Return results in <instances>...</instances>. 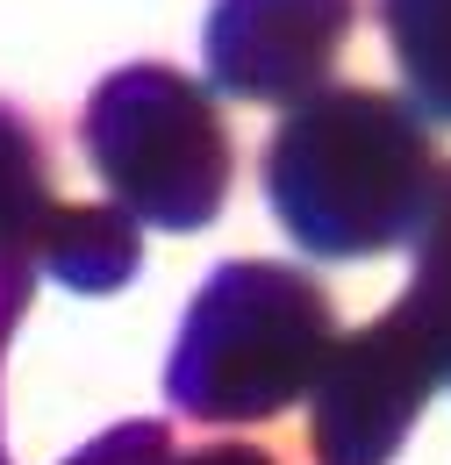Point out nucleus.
Returning a JSON list of instances; mask_svg holds the SVG:
<instances>
[{"label": "nucleus", "instance_id": "obj_4", "mask_svg": "<svg viewBox=\"0 0 451 465\" xmlns=\"http://www.w3.org/2000/svg\"><path fill=\"white\" fill-rule=\"evenodd\" d=\"M351 29V0H223L208 29L215 79L251 101H294Z\"/></svg>", "mask_w": 451, "mask_h": 465}, {"label": "nucleus", "instance_id": "obj_8", "mask_svg": "<svg viewBox=\"0 0 451 465\" xmlns=\"http://www.w3.org/2000/svg\"><path fill=\"white\" fill-rule=\"evenodd\" d=\"M72 465H165V437H158L151 422H136V430H115V437H101L94 451H79Z\"/></svg>", "mask_w": 451, "mask_h": 465}, {"label": "nucleus", "instance_id": "obj_2", "mask_svg": "<svg viewBox=\"0 0 451 465\" xmlns=\"http://www.w3.org/2000/svg\"><path fill=\"white\" fill-rule=\"evenodd\" d=\"M330 344H337L330 293L308 272L244 258L223 265L186 308L165 387L194 422H266L316 387Z\"/></svg>", "mask_w": 451, "mask_h": 465}, {"label": "nucleus", "instance_id": "obj_3", "mask_svg": "<svg viewBox=\"0 0 451 465\" xmlns=\"http://www.w3.org/2000/svg\"><path fill=\"white\" fill-rule=\"evenodd\" d=\"M86 151H94V173L122 193V208L165 230H201L229 193L223 122L208 94L165 64H136L94 94Z\"/></svg>", "mask_w": 451, "mask_h": 465}, {"label": "nucleus", "instance_id": "obj_10", "mask_svg": "<svg viewBox=\"0 0 451 465\" xmlns=\"http://www.w3.org/2000/svg\"><path fill=\"white\" fill-rule=\"evenodd\" d=\"M437 372L451 380V308H445V337H437Z\"/></svg>", "mask_w": 451, "mask_h": 465}, {"label": "nucleus", "instance_id": "obj_7", "mask_svg": "<svg viewBox=\"0 0 451 465\" xmlns=\"http://www.w3.org/2000/svg\"><path fill=\"white\" fill-rule=\"evenodd\" d=\"M51 215V193H44V151L29 136V122L15 108H0V251L29 243Z\"/></svg>", "mask_w": 451, "mask_h": 465}, {"label": "nucleus", "instance_id": "obj_1", "mask_svg": "<svg viewBox=\"0 0 451 465\" xmlns=\"http://www.w3.org/2000/svg\"><path fill=\"white\" fill-rule=\"evenodd\" d=\"M266 193L301 251L380 258L423 236L437 208V151L401 101L373 86H330L273 136Z\"/></svg>", "mask_w": 451, "mask_h": 465}, {"label": "nucleus", "instance_id": "obj_6", "mask_svg": "<svg viewBox=\"0 0 451 465\" xmlns=\"http://www.w3.org/2000/svg\"><path fill=\"white\" fill-rule=\"evenodd\" d=\"M401 79L430 115L451 122V0H380Z\"/></svg>", "mask_w": 451, "mask_h": 465}, {"label": "nucleus", "instance_id": "obj_9", "mask_svg": "<svg viewBox=\"0 0 451 465\" xmlns=\"http://www.w3.org/2000/svg\"><path fill=\"white\" fill-rule=\"evenodd\" d=\"M165 465H280V459H273V451H258V444H201V451L165 459Z\"/></svg>", "mask_w": 451, "mask_h": 465}, {"label": "nucleus", "instance_id": "obj_5", "mask_svg": "<svg viewBox=\"0 0 451 465\" xmlns=\"http://www.w3.org/2000/svg\"><path fill=\"white\" fill-rule=\"evenodd\" d=\"M44 265L79 293H108L136 272V230L115 208H57L44 215Z\"/></svg>", "mask_w": 451, "mask_h": 465}]
</instances>
